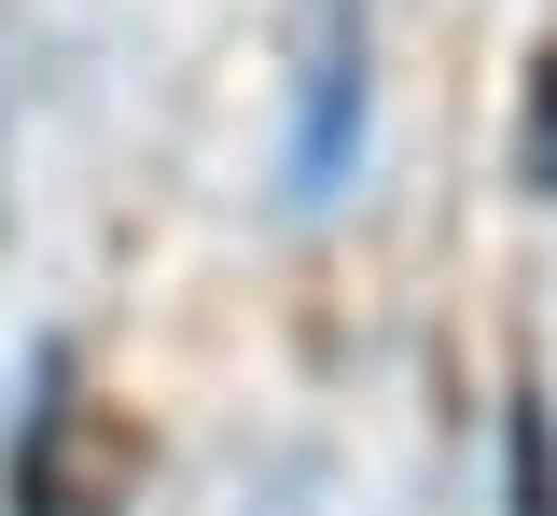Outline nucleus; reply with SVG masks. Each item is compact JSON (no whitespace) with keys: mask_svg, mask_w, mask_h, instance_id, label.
Returning <instances> with one entry per match:
<instances>
[{"mask_svg":"<svg viewBox=\"0 0 557 516\" xmlns=\"http://www.w3.org/2000/svg\"><path fill=\"white\" fill-rule=\"evenodd\" d=\"M530 182L557 196V42H544V84H530Z\"/></svg>","mask_w":557,"mask_h":516,"instance_id":"obj_2","label":"nucleus"},{"mask_svg":"<svg viewBox=\"0 0 557 516\" xmlns=\"http://www.w3.org/2000/svg\"><path fill=\"white\" fill-rule=\"evenodd\" d=\"M516 516H557V446H544V405L516 391Z\"/></svg>","mask_w":557,"mask_h":516,"instance_id":"obj_1","label":"nucleus"}]
</instances>
